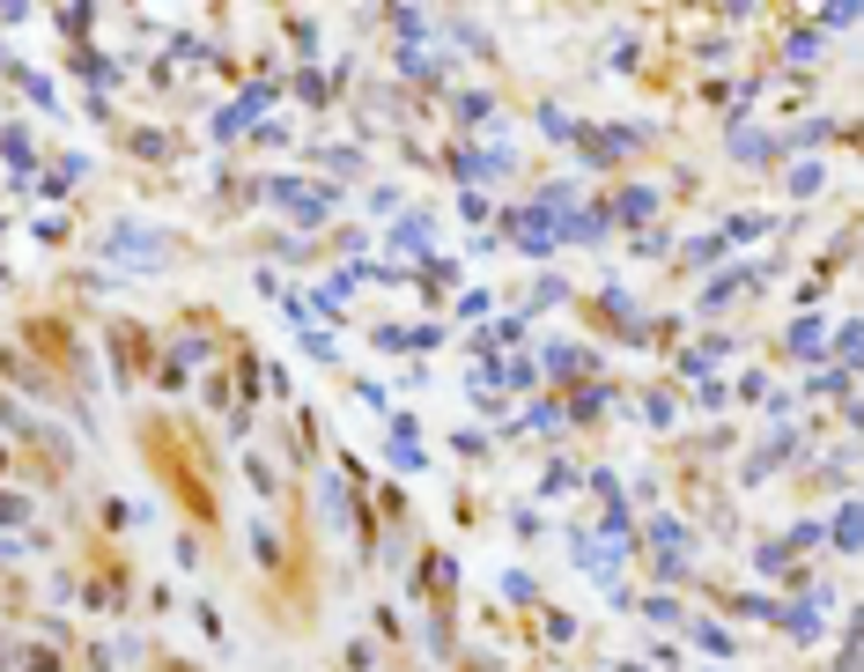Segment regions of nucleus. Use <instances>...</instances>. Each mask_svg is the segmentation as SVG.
<instances>
[{"label": "nucleus", "instance_id": "obj_1", "mask_svg": "<svg viewBox=\"0 0 864 672\" xmlns=\"http://www.w3.org/2000/svg\"><path fill=\"white\" fill-rule=\"evenodd\" d=\"M694 643L710 650V658H732V636H724L716 621H694Z\"/></svg>", "mask_w": 864, "mask_h": 672}, {"label": "nucleus", "instance_id": "obj_3", "mask_svg": "<svg viewBox=\"0 0 864 672\" xmlns=\"http://www.w3.org/2000/svg\"><path fill=\"white\" fill-rule=\"evenodd\" d=\"M503 592L518 598V606H532V598H540V584H532V576H518V570H510V576H503Z\"/></svg>", "mask_w": 864, "mask_h": 672}, {"label": "nucleus", "instance_id": "obj_4", "mask_svg": "<svg viewBox=\"0 0 864 672\" xmlns=\"http://www.w3.org/2000/svg\"><path fill=\"white\" fill-rule=\"evenodd\" d=\"M790 348H798V355L820 348V325H813V318H798V325H790Z\"/></svg>", "mask_w": 864, "mask_h": 672}, {"label": "nucleus", "instance_id": "obj_5", "mask_svg": "<svg viewBox=\"0 0 864 672\" xmlns=\"http://www.w3.org/2000/svg\"><path fill=\"white\" fill-rule=\"evenodd\" d=\"M23 672H60V658L52 650H23Z\"/></svg>", "mask_w": 864, "mask_h": 672}, {"label": "nucleus", "instance_id": "obj_2", "mask_svg": "<svg viewBox=\"0 0 864 672\" xmlns=\"http://www.w3.org/2000/svg\"><path fill=\"white\" fill-rule=\"evenodd\" d=\"M835 548H842V554L857 548V510H850V502H842V510H835Z\"/></svg>", "mask_w": 864, "mask_h": 672}, {"label": "nucleus", "instance_id": "obj_6", "mask_svg": "<svg viewBox=\"0 0 864 672\" xmlns=\"http://www.w3.org/2000/svg\"><path fill=\"white\" fill-rule=\"evenodd\" d=\"M8 665H15V650H8V643H0V672H8Z\"/></svg>", "mask_w": 864, "mask_h": 672}]
</instances>
